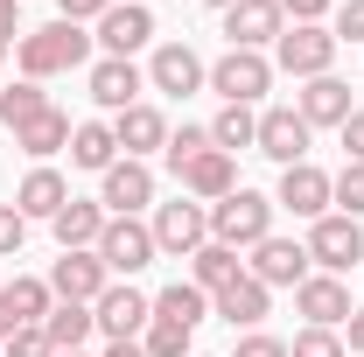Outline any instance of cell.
I'll use <instances>...</instances> for the list:
<instances>
[{
  "instance_id": "obj_1",
  "label": "cell",
  "mask_w": 364,
  "mask_h": 357,
  "mask_svg": "<svg viewBox=\"0 0 364 357\" xmlns=\"http://www.w3.org/2000/svg\"><path fill=\"white\" fill-rule=\"evenodd\" d=\"M14 56H21V78H63V70H77V63H91V36L77 28V21H49V28H21V43H14Z\"/></svg>"
},
{
  "instance_id": "obj_2",
  "label": "cell",
  "mask_w": 364,
  "mask_h": 357,
  "mask_svg": "<svg viewBox=\"0 0 364 357\" xmlns=\"http://www.w3.org/2000/svg\"><path fill=\"white\" fill-rule=\"evenodd\" d=\"M273 211H280L273 196H259V189H245V182H238L225 203H210V238L231 245V252H252L259 238H273Z\"/></svg>"
},
{
  "instance_id": "obj_3",
  "label": "cell",
  "mask_w": 364,
  "mask_h": 357,
  "mask_svg": "<svg viewBox=\"0 0 364 357\" xmlns=\"http://www.w3.org/2000/svg\"><path fill=\"white\" fill-rule=\"evenodd\" d=\"M329 63H336V36L322 28V21H287L280 28V43H273V70H287V78H329Z\"/></svg>"
},
{
  "instance_id": "obj_4",
  "label": "cell",
  "mask_w": 364,
  "mask_h": 357,
  "mask_svg": "<svg viewBox=\"0 0 364 357\" xmlns=\"http://www.w3.org/2000/svg\"><path fill=\"white\" fill-rule=\"evenodd\" d=\"M210 91H218L225 105H259L273 91V56L267 49H225V56L210 63Z\"/></svg>"
},
{
  "instance_id": "obj_5",
  "label": "cell",
  "mask_w": 364,
  "mask_h": 357,
  "mask_svg": "<svg viewBox=\"0 0 364 357\" xmlns=\"http://www.w3.org/2000/svg\"><path fill=\"white\" fill-rule=\"evenodd\" d=\"M91 322L105 343H140V329L154 322V294H140L134 280H112L98 302H91Z\"/></svg>"
},
{
  "instance_id": "obj_6",
  "label": "cell",
  "mask_w": 364,
  "mask_h": 357,
  "mask_svg": "<svg viewBox=\"0 0 364 357\" xmlns=\"http://www.w3.org/2000/svg\"><path fill=\"white\" fill-rule=\"evenodd\" d=\"M98 260H105V273L112 280H134L140 267H154L161 260V245H154V231L140 218H105V231H98V245H91Z\"/></svg>"
},
{
  "instance_id": "obj_7",
  "label": "cell",
  "mask_w": 364,
  "mask_h": 357,
  "mask_svg": "<svg viewBox=\"0 0 364 357\" xmlns=\"http://www.w3.org/2000/svg\"><path fill=\"white\" fill-rule=\"evenodd\" d=\"M154 245L161 252H176V260H189L196 245H210V203H196V196H176V203H154Z\"/></svg>"
},
{
  "instance_id": "obj_8",
  "label": "cell",
  "mask_w": 364,
  "mask_h": 357,
  "mask_svg": "<svg viewBox=\"0 0 364 357\" xmlns=\"http://www.w3.org/2000/svg\"><path fill=\"white\" fill-rule=\"evenodd\" d=\"M364 260V224L358 218H343V211H329V218H316V231H309V267H322V273H343Z\"/></svg>"
},
{
  "instance_id": "obj_9",
  "label": "cell",
  "mask_w": 364,
  "mask_h": 357,
  "mask_svg": "<svg viewBox=\"0 0 364 357\" xmlns=\"http://www.w3.org/2000/svg\"><path fill=\"white\" fill-rule=\"evenodd\" d=\"M309 140H316V127H309L294 105H267V112H259V140H252V147H259L267 161H280V169H294V161H309Z\"/></svg>"
},
{
  "instance_id": "obj_10",
  "label": "cell",
  "mask_w": 364,
  "mask_h": 357,
  "mask_svg": "<svg viewBox=\"0 0 364 357\" xmlns=\"http://www.w3.org/2000/svg\"><path fill=\"white\" fill-rule=\"evenodd\" d=\"M98 203H105V218H140L154 203V169L147 161H112L98 176Z\"/></svg>"
},
{
  "instance_id": "obj_11",
  "label": "cell",
  "mask_w": 364,
  "mask_h": 357,
  "mask_svg": "<svg viewBox=\"0 0 364 357\" xmlns=\"http://www.w3.org/2000/svg\"><path fill=\"white\" fill-rule=\"evenodd\" d=\"M245 273H252L259 287H301V280H309V245H301V238H280V231H273V238H259V245H252Z\"/></svg>"
},
{
  "instance_id": "obj_12",
  "label": "cell",
  "mask_w": 364,
  "mask_h": 357,
  "mask_svg": "<svg viewBox=\"0 0 364 357\" xmlns=\"http://www.w3.org/2000/svg\"><path fill=\"white\" fill-rule=\"evenodd\" d=\"M140 91H147V70H140L134 56H98L91 63V105H105L112 119L127 105H140Z\"/></svg>"
},
{
  "instance_id": "obj_13",
  "label": "cell",
  "mask_w": 364,
  "mask_h": 357,
  "mask_svg": "<svg viewBox=\"0 0 364 357\" xmlns=\"http://www.w3.org/2000/svg\"><path fill=\"white\" fill-rule=\"evenodd\" d=\"M147 85L168 91V98H189V91L210 85V63H203L189 43H161V49H154V63H147Z\"/></svg>"
},
{
  "instance_id": "obj_14",
  "label": "cell",
  "mask_w": 364,
  "mask_h": 357,
  "mask_svg": "<svg viewBox=\"0 0 364 357\" xmlns=\"http://www.w3.org/2000/svg\"><path fill=\"white\" fill-rule=\"evenodd\" d=\"M280 28H287L280 0H231V7H225L231 49H267V43H280Z\"/></svg>"
},
{
  "instance_id": "obj_15",
  "label": "cell",
  "mask_w": 364,
  "mask_h": 357,
  "mask_svg": "<svg viewBox=\"0 0 364 357\" xmlns=\"http://www.w3.org/2000/svg\"><path fill=\"white\" fill-rule=\"evenodd\" d=\"M105 287H112V273H105L98 252H63V260L49 267V294H56V302H85L91 309Z\"/></svg>"
},
{
  "instance_id": "obj_16",
  "label": "cell",
  "mask_w": 364,
  "mask_h": 357,
  "mask_svg": "<svg viewBox=\"0 0 364 357\" xmlns=\"http://www.w3.org/2000/svg\"><path fill=\"white\" fill-rule=\"evenodd\" d=\"M91 43L105 49V56H134V49H147V43H154V14H147L140 0H127V7H105Z\"/></svg>"
},
{
  "instance_id": "obj_17",
  "label": "cell",
  "mask_w": 364,
  "mask_h": 357,
  "mask_svg": "<svg viewBox=\"0 0 364 357\" xmlns=\"http://www.w3.org/2000/svg\"><path fill=\"white\" fill-rule=\"evenodd\" d=\"M294 309L309 315V329H343V322H350V287H343L336 273H309V280L294 287Z\"/></svg>"
},
{
  "instance_id": "obj_18",
  "label": "cell",
  "mask_w": 364,
  "mask_h": 357,
  "mask_svg": "<svg viewBox=\"0 0 364 357\" xmlns=\"http://www.w3.org/2000/svg\"><path fill=\"white\" fill-rule=\"evenodd\" d=\"M280 211H294V218H329V176H322L316 161H294V169H280V196H273Z\"/></svg>"
},
{
  "instance_id": "obj_19",
  "label": "cell",
  "mask_w": 364,
  "mask_h": 357,
  "mask_svg": "<svg viewBox=\"0 0 364 357\" xmlns=\"http://www.w3.org/2000/svg\"><path fill=\"white\" fill-rule=\"evenodd\" d=\"M176 182H182V196H196V203H225L231 189H238V154H218V147H210V154H196Z\"/></svg>"
},
{
  "instance_id": "obj_20",
  "label": "cell",
  "mask_w": 364,
  "mask_h": 357,
  "mask_svg": "<svg viewBox=\"0 0 364 357\" xmlns=\"http://www.w3.org/2000/svg\"><path fill=\"white\" fill-rule=\"evenodd\" d=\"M112 140L127 147V161H147L154 147H168V119H161V112L140 98V105H127V112L112 119Z\"/></svg>"
},
{
  "instance_id": "obj_21",
  "label": "cell",
  "mask_w": 364,
  "mask_h": 357,
  "mask_svg": "<svg viewBox=\"0 0 364 357\" xmlns=\"http://www.w3.org/2000/svg\"><path fill=\"white\" fill-rule=\"evenodd\" d=\"M294 112H301L309 127H343L358 105H350V85H343V78H309L301 98H294Z\"/></svg>"
},
{
  "instance_id": "obj_22",
  "label": "cell",
  "mask_w": 364,
  "mask_h": 357,
  "mask_svg": "<svg viewBox=\"0 0 364 357\" xmlns=\"http://www.w3.org/2000/svg\"><path fill=\"white\" fill-rule=\"evenodd\" d=\"M273 309V287H259L252 273H238L225 294H210V315H225L231 329H259V315Z\"/></svg>"
},
{
  "instance_id": "obj_23",
  "label": "cell",
  "mask_w": 364,
  "mask_h": 357,
  "mask_svg": "<svg viewBox=\"0 0 364 357\" xmlns=\"http://www.w3.org/2000/svg\"><path fill=\"white\" fill-rule=\"evenodd\" d=\"M49 231H56V245H63V252H91V245H98V231H105V203L70 196V203L49 218Z\"/></svg>"
},
{
  "instance_id": "obj_24",
  "label": "cell",
  "mask_w": 364,
  "mask_h": 357,
  "mask_svg": "<svg viewBox=\"0 0 364 357\" xmlns=\"http://www.w3.org/2000/svg\"><path fill=\"white\" fill-rule=\"evenodd\" d=\"M63 203H70V182L56 176V169H28V176H21V189H14V211H21V218H56V211H63Z\"/></svg>"
},
{
  "instance_id": "obj_25",
  "label": "cell",
  "mask_w": 364,
  "mask_h": 357,
  "mask_svg": "<svg viewBox=\"0 0 364 357\" xmlns=\"http://www.w3.org/2000/svg\"><path fill=\"white\" fill-rule=\"evenodd\" d=\"M36 329L49 336V351H85L91 336H98V322H91V309H85V302H56V309H49Z\"/></svg>"
},
{
  "instance_id": "obj_26",
  "label": "cell",
  "mask_w": 364,
  "mask_h": 357,
  "mask_svg": "<svg viewBox=\"0 0 364 357\" xmlns=\"http://www.w3.org/2000/svg\"><path fill=\"white\" fill-rule=\"evenodd\" d=\"M238 273H245V260H238L231 245H218V238L189 252V280H196L203 294H225V287H231V280H238Z\"/></svg>"
},
{
  "instance_id": "obj_27",
  "label": "cell",
  "mask_w": 364,
  "mask_h": 357,
  "mask_svg": "<svg viewBox=\"0 0 364 357\" xmlns=\"http://www.w3.org/2000/svg\"><path fill=\"white\" fill-rule=\"evenodd\" d=\"M70 161H77V169H91V176H105V169L119 161V140H112V127H105V119L70 127Z\"/></svg>"
},
{
  "instance_id": "obj_28",
  "label": "cell",
  "mask_w": 364,
  "mask_h": 357,
  "mask_svg": "<svg viewBox=\"0 0 364 357\" xmlns=\"http://www.w3.org/2000/svg\"><path fill=\"white\" fill-rule=\"evenodd\" d=\"M14 147H21V154H28V161L43 169V161L56 154V147H70V112H56V105H49L43 119H28V127L14 134Z\"/></svg>"
},
{
  "instance_id": "obj_29",
  "label": "cell",
  "mask_w": 364,
  "mask_h": 357,
  "mask_svg": "<svg viewBox=\"0 0 364 357\" xmlns=\"http://www.w3.org/2000/svg\"><path fill=\"white\" fill-rule=\"evenodd\" d=\"M154 315H161V322H182V329H196V322L210 315V294H203L196 280H176V287L154 294Z\"/></svg>"
},
{
  "instance_id": "obj_30",
  "label": "cell",
  "mask_w": 364,
  "mask_h": 357,
  "mask_svg": "<svg viewBox=\"0 0 364 357\" xmlns=\"http://www.w3.org/2000/svg\"><path fill=\"white\" fill-rule=\"evenodd\" d=\"M259 140V112L252 105H225L218 119H210V147L218 154H238V147H252Z\"/></svg>"
},
{
  "instance_id": "obj_31",
  "label": "cell",
  "mask_w": 364,
  "mask_h": 357,
  "mask_svg": "<svg viewBox=\"0 0 364 357\" xmlns=\"http://www.w3.org/2000/svg\"><path fill=\"white\" fill-rule=\"evenodd\" d=\"M43 112H49V91L36 85V78H21V85H7V91H0V119H7L14 134H21L28 119H43Z\"/></svg>"
},
{
  "instance_id": "obj_32",
  "label": "cell",
  "mask_w": 364,
  "mask_h": 357,
  "mask_svg": "<svg viewBox=\"0 0 364 357\" xmlns=\"http://www.w3.org/2000/svg\"><path fill=\"white\" fill-rule=\"evenodd\" d=\"M7 302H14V315L36 329L49 309H56V294H49V280H36V273H14V287H7Z\"/></svg>"
},
{
  "instance_id": "obj_33",
  "label": "cell",
  "mask_w": 364,
  "mask_h": 357,
  "mask_svg": "<svg viewBox=\"0 0 364 357\" xmlns=\"http://www.w3.org/2000/svg\"><path fill=\"white\" fill-rule=\"evenodd\" d=\"M329 203H336L343 218H358V224H364V161H343V169L329 176Z\"/></svg>"
},
{
  "instance_id": "obj_34",
  "label": "cell",
  "mask_w": 364,
  "mask_h": 357,
  "mask_svg": "<svg viewBox=\"0 0 364 357\" xmlns=\"http://www.w3.org/2000/svg\"><path fill=\"white\" fill-rule=\"evenodd\" d=\"M140 351H147V357H196V351H189V329H182V322H161V315L140 329Z\"/></svg>"
},
{
  "instance_id": "obj_35",
  "label": "cell",
  "mask_w": 364,
  "mask_h": 357,
  "mask_svg": "<svg viewBox=\"0 0 364 357\" xmlns=\"http://www.w3.org/2000/svg\"><path fill=\"white\" fill-rule=\"evenodd\" d=\"M161 154H168V169H176V176H182V169H189L196 154H210V127H176Z\"/></svg>"
},
{
  "instance_id": "obj_36",
  "label": "cell",
  "mask_w": 364,
  "mask_h": 357,
  "mask_svg": "<svg viewBox=\"0 0 364 357\" xmlns=\"http://www.w3.org/2000/svg\"><path fill=\"white\" fill-rule=\"evenodd\" d=\"M287 357H350V351H343V329H301Z\"/></svg>"
},
{
  "instance_id": "obj_37",
  "label": "cell",
  "mask_w": 364,
  "mask_h": 357,
  "mask_svg": "<svg viewBox=\"0 0 364 357\" xmlns=\"http://www.w3.org/2000/svg\"><path fill=\"white\" fill-rule=\"evenodd\" d=\"M21 238H28V218H21L14 203H0V260H14V252H21Z\"/></svg>"
},
{
  "instance_id": "obj_38",
  "label": "cell",
  "mask_w": 364,
  "mask_h": 357,
  "mask_svg": "<svg viewBox=\"0 0 364 357\" xmlns=\"http://www.w3.org/2000/svg\"><path fill=\"white\" fill-rule=\"evenodd\" d=\"M0 357H56V351H49V336H43V329H14V336L0 343Z\"/></svg>"
},
{
  "instance_id": "obj_39",
  "label": "cell",
  "mask_w": 364,
  "mask_h": 357,
  "mask_svg": "<svg viewBox=\"0 0 364 357\" xmlns=\"http://www.w3.org/2000/svg\"><path fill=\"white\" fill-rule=\"evenodd\" d=\"M336 43H364V0H343L336 7V28H329Z\"/></svg>"
},
{
  "instance_id": "obj_40",
  "label": "cell",
  "mask_w": 364,
  "mask_h": 357,
  "mask_svg": "<svg viewBox=\"0 0 364 357\" xmlns=\"http://www.w3.org/2000/svg\"><path fill=\"white\" fill-rule=\"evenodd\" d=\"M231 357H287V343H280V336H267V329H245Z\"/></svg>"
},
{
  "instance_id": "obj_41",
  "label": "cell",
  "mask_w": 364,
  "mask_h": 357,
  "mask_svg": "<svg viewBox=\"0 0 364 357\" xmlns=\"http://www.w3.org/2000/svg\"><path fill=\"white\" fill-rule=\"evenodd\" d=\"M105 7H112V0H56V14H63V21H77V28H85V21H98Z\"/></svg>"
},
{
  "instance_id": "obj_42",
  "label": "cell",
  "mask_w": 364,
  "mask_h": 357,
  "mask_svg": "<svg viewBox=\"0 0 364 357\" xmlns=\"http://www.w3.org/2000/svg\"><path fill=\"white\" fill-rule=\"evenodd\" d=\"M336 134H343V154H350V161H364V105L343 119V127H336Z\"/></svg>"
},
{
  "instance_id": "obj_43",
  "label": "cell",
  "mask_w": 364,
  "mask_h": 357,
  "mask_svg": "<svg viewBox=\"0 0 364 357\" xmlns=\"http://www.w3.org/2000/svg\"><path fill=\"white\" fill-rule=\"evenodd\" d=\"M329 7H336V0H280V14H287V21H322Z\"/></svg>"
},
{
  "instance_id": "obj_44",
  "label": "cell",
  "mask_w": 364,
  "mask_h": 357,
  "mask_svg": "<svg viewBox=\"0 0 364 357\" xmlns=\"http://www.w3.org/2000/svg\"><path fill=\"white\" fill-rule=\"evenodd\" d=\"M21 36V0H0V43Z\"/></svg>"
},
{
  "instance_id": "obj_45",
  "label": "cell",
  "mask_w": 364,
  "mask_h": 357,
  "mask_svg": "<svg viewBox=\"0 0 364 357\" xmlns=\"http://www.w3.org/2000/svg\"><path fill=\"white\" fill-rule=\"evenodd\" d=\"M343 351L364 357V309H350V322H343Z\"/></svg>"
},
{
  "instance_id": "obj_46",
  "label": "cell",
  "mask_w": 364,
  "mask_h": 357,
  "mask_svg": "<svg viewBox=\"0 0 364 357\" xmlns=\"http://www.w3.org/2000/svg\"><path fill=\"white\" fill-rule=\"evenodd\" d=\"M14 329H28V322H21V315H14V302H7V287H0V343H7V336H14Z\"/></svg>"
},
{
  "instance_id": "obj_47",
  "label": "cell",
  "mask_w": 364,
  "mask_h": 357,
  "mask_svg": "<svg viewBox=\"0 0 364 357\" xmlns=\"http://www.w3.org/2000/svg\"><path fill=\"white\" fill-rule=\"evenodd\" d=\"M105 357H147L140 343H105Z\"/></svg>"
},
{
  "instance_id": "obj_48",
  "label": "cell",
  "mask_w": 364,
  "mask_h": 357,
  "mask_svg": "<svg viewBox=\"0 0 364 357\" xmlns=\"http://www.w3.org/2000/svg\"><path fill=\"white\" fill-rule=\"evenodd\" d=\"M203 7H218V14H225V7H231V0H203Z\"/></svg>"
},
{
  "instance_id": "obj_49",
  "label": "cell",
  "mask_w": 364,
  "mask_h": 357,
  "mask_svg": "<svg viewBox=\"0 0 364 357\" xmlns=\"http://www.w3.org/2000/svg\"><path fill=\"white\" fill-rule=\"evenodd\" d=\"M7 49H14V43H0V63H7Z\"/></svg>"
},
{
  "instance_id": "obj_50",
  "label": "cell",
  "mask_w": 364,
  "mask_h": 357,
  "mask_svg": "<svg viewBox=\"0 0 364 357\" xmlns=\"http://www.w3.org/2000/svg\"><path fill=\"white\" fill-rule=\"evenodd\" d=\"M56 357H85V351H56Z\"/></svg>"
}]
</instances>
